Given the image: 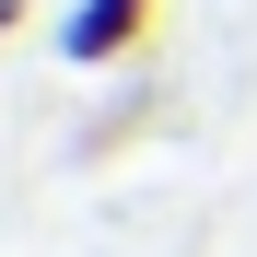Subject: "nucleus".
I'll list each match as a JSON object with an SVG mask.
<instances>
[{
    "label": "nucleus",
    "mask_w": 257,
    "mask_h": 257,
    "mask_svg": "<svg viewBox=\"0 0 257 257\" xmlns=\"http://www.w3.org/2000/svg\"><path fill=\"white\" fill-rule=\"evenodd\" d=\"M152 24H164V0H70L59 12V59L70 70H117V59L152 47Z\"/></svg>",
    "instance_id": "1"
},
{
    "label": "nucleus",
    "mask_w": 257,
    "mask_h": 257,
    "mask_svg": "<svg viewBox=\"0 0 257 257\" xmlns=\"http://www.w3.org/2000/svg\"><path fill=\"white\" fill-rule=\"evenodd\" d=\"M12 35H24V0H0V47H12Z\"/></svg>",
    "instance_id": "2"
}]
</instances>
